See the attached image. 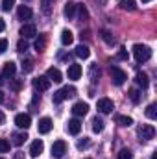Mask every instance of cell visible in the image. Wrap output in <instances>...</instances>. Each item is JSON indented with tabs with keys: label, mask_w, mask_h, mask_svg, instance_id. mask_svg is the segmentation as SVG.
<instances>
[{
	"label": "cell",
	"mask_w": 157,
	"mask_h": 159,
	"mask_svg": "<svg viewBox=\"0 0 157 159\" xmlns=\"http://www.w3.org/2000/svg\"><path fill=\"white\" fill-rule=\"evenodd\" d=\"M133 56H135L137 63H146L152 57V48L146 46V44H135L133 46Z\"/></svg>",
	"instance_id": "6da1fadb"
},
{
	"label": "cell",
	"mask_w": 157,
	"mask_h": 159,
	"mask_svg": "<svg viewBox=\"0 0 157 159\" xmlns=\"http://www.w3.org/2000/svg\"><path fill=\"white\" fill-rule=\"evenodd\" d=\"M52 4H54V0H41V9H43L44 15H50V11H52Z\"/></svg>",
	"instance_id": "4316f807"
},
{
	"label": "cell",
	"mask_w": 157,
	"mask_h": 159,
	"mask_svg": "<svg viewBox=\"0 0 157 159\" xmlns=\"http://www.w3.org/2000/svg\"><path fill=\"white\" fill-rule=\"evenodd\" d=\"M76 9H78V13H79V19L81 20H87L89 19V11H87V7L81 4V6H76Z\"/></svg>",
	"instance_id": "1f68e13d"
},
{
	"label": "cell",
	"mask_w": 157,
	"mask_h": 159,
	"mask_svg": "<svg viewBox=\"0 0 157 159\" xmlns=\"http://www.w3.org/2000/svg\"><path fill=\"white\" fill-rule=\"evenodd\" d=\"M0 159H4V157H0Z\"/></svg>",
	"instance_id": "f907efd6"
},
{
	"label": "cell",
	"mask_w": 157,
	"mask_h": 159,
	"mask_svg": "<svg viewBox=\"0 0 157 159\" xmlns=\"http://www.w3.org/2000/svg\"><path fill=\"white\" fill-rule=\"evenodd\" d=\"M76 87H63V89H59V91H56L54 93V96H52V100H54V104H61L63 100H67V98H72V96H76Z\"/></svg>",
	"instance_id": "7a4b0ae2"
},
{
	"label": "cell",
	"mask_w": 157,
	"mask_h": 159,
	"mask_svg": "<svg viewBox=\"0 0 157 159\" xmlns=\"http://www.w3.org/2000/svg\"><path fill=\"white\" fill-rule=\"evenodd\" d=\"M4 28H6V22H4V19L0 17V32H4Z\"/></svg>",
	"instance_id": "b9f144b4"
},
{
	"label": "cell",
	"mask_w": 157,
	"mask_h": 159,
	"mask_svg": "<svg viewBox=\"0 0 157 159\" xmlns=\"http://www.w3.org/2000/svg\"><path fill=\"white\" fill-rule=\"evenodd\" d=\"M148 2H152V0H142V4H148Z\"/></svg>",
	"instance_id": "bcb514c9"
},
{
	"label": "cell",
	"mask_w": 157,
	"mask_h": 159,
	"mask_svg": "<svg viewBox=\"0 0 157 159\" xmlns=\"http://www.w3.org/2000/svg\"><path fill=\"white\" fill-rule=\"evenodd\" d=\"M102 39L105 41V43H107V44H113V43H115V39H113V37H111V34H109V32H105V30H104V32H102Z\"/></svg>",
	"instance_id": "f35d334b"
},
{
	"label": "cell",
	"mask_w": 157,
	"mask_h": 159,
	"mask_svg": "<svg viewBox=\"0 0 157 159\" xmlns=\"http://www.w3.org/2000/svg\"><path fill=\"white\" fill-rule=\"evenodd\" d=\"M13 6H15V0H2V11H9L13 9Z\"/></svg>",
	"instance_id": "e575fe53"
},
{
	"label": "cell",
	"mask_w": 157,
	"mask_h": 159,
	"mask_svg": "<svg viewBox=\"0 0 157 159\" xmlns=\"http://www.w3.org/2000/svg\"><path fill=\"white\" fill-rule=\"evenodd\" d=\"M32 70H34V59H32V57H26V59L22 61V72L28 74V72H32Z\"/></svg>",
	"instance_id": "484cf974"
},
{
	"label": "cell",
	"mask_w": 157,
	"mask_h": 159,
	"mask_svg": "<svg viewBox=\"0 0 157 159\" xmlns=\"http://www.w3.org/2000/svg\"><path fill=\"white\" fill-rule=\"evenodd\" d=\"M135 81H137V85H141L142 89H146V87L150 85V80H148V74H146V72H137Z\"/></svg>",
	"instance_id": "d6986e66"
},
{
	"label": "cell",
	"mask_w": 157,
	"mask_h": 159,
	"mask_svg": "<svg viewBox=\"0 0 157 159\" xmlns=\"http://www.w3.org/2000/svg\"><path fill=\"white\" fill-rule=\"evenodd\" d=\"M91 146V141L87 137H83V141H78V150H83V148H89Z\"/></svg>",
	"instance_id": "74e56055"
},
{
	"label": "cell",
	"mask_w": 157,
	"mask_h": 159,
	"mask_svg": "<svg viewBox=\"0 0 157 159\" xmlns=\"http://www.w3.org/2000/svg\"><path fill=\"white\" fill-rule=\"evenodd\" d=\"M65 152H67V143H65V141H56V143L52 144V157L61 159L65 156Z\"/></svg>",
	"instance_id": "5b68a950"
},
{
	"label": "cell",
	"mask_w": 157,
	"mask_h": 159,
	"mask_svg": "<svg viewBox=\"0 0 157 159\" xmlns=\"http://www.w3.org/2000/svg\"><path fill=\"white\" fill-rule=\"evenodd\" d=\"M117 122L120 126H131L133 124V119L128 117V115H117Z\"/></svg>",
	"instance_id": "83f0119b"
},
{
	"label": "cell",
	"mask_w": 157,
	"mask_h": 159,
	"mask_svg": "<svg viewBox=\"0 0 157 159\" xmlns=\"http://www.w3.org/2000/svg\"><path fill=\"white\" fill-rule=\"evenodd\" d=\"M120 7L124 11H135L137 9V4H135V0H122L120 2Z\"/></svg>",
	"instance_id": "d4e9b609"
},
{
	"label": "cell",
	"mask_w": 157,
	"mask_h": 159,
	"mask_svg": "<svg viewBox=\"0 0 157 159\" xmlns=\"http://www.w3.org/2000/svg\"><path fill=\"white\" fill-rule=\"evenodd\" d=\"M109 72H111V78H113V83L115 85H124V81L128 80V74L122 70V69H118V67H113L111 65V69H109Z\"/></svg>",
	"instance_id": "277c9868"
},
{
	"label": "cell",
	"mask_w": 157,
	"mask_h": 159,
	"mask_svg": "<svg viewBox=\"0 0 157 159\" xmlns=\"http://www.w3.org/2000/svg\"><path fill=\"white\" fill-rule=\"evenodd\" d=\"M129 100H131L133 104H139V102H141V93H139V89H129Z\"/></svg>",
	"instance_id": "4dcf8cb0"
},
{
	"label": "cell",
	"mask_w": 157,
	"mask_h": 159,
	"mask_svg": "<svg viewBox=\"0 0 157 159\" xmlns=\"http://www.w3.org/2000/svg\"><path fill=\"white\" fill-rule=\"evenodd\" d=\"M9 89L15 91V93H19L22 89V80H9Z\"/></svg>",
	"instance_id": "f546056e"
},
{
	"label": "cell",
	"mask_w": 157,
	"mask_h": 159,
	"mask_svg": "<svg viewBox=\"0 0 157 159\" xmlns=\"http://www.w3.org/2000/svg\"><path fill=\"white\" fill-rule=\"evenodd\" d=\"M76 56H78V57H81V59H87V57L91 56L89 46H87V44H78V46H76Z\"/></svg>",
	"instance_id": "ffe728a7"
},
{
	"label": "cell",
	"mask_w": 157,
	"mask_h": 159,
	"mask_svg": "<svg viewBox=\"0 0 157 159\" xmlns=\"http://www.w3.org/2000/svg\"><path fill=\"white\" fill-rule=\"evenodd\" d=\"M87 111H89V104H85V102H76V104L72 106V113H74V117H85Z\"/></svg>",
	"instance_id": "30bf717a"
},
{
	"label": "cell",
	"mask_w": 157,
	"mask_h": 159,
	"mask_svg": "<svg viewBox=\"0 0 157 159\" xmlns=\"http://www.w3.org/2000/svg\"><path fill=\"white\" fill-rule=\"evenodd\" d=\"M146 117H148V119H152V120L157 119V106H155V104H150V106L146 107Z\"/></svg>",
	"instance_id": "f1b7e54d"
},
{
	"label": "cell",
	"mask_w": 157,
	"mask_h": 159,
	"mask_svg": "<svg viewBox=\"0 0 157 159\" xmlns=\"http://www.w3.org/2000/svg\"><path fill=\"white\" fill-rule=\"evenodd\" d=\"M26 139H28V135H26V133H15L11 143H13L15 146H22V144L26 143Z\"/></svg>",
	"instance_id": "cb8c5ba5"
},
{
	"label": "cell",
	"mask_w": 157,
	"mask_h": 159,
	"mask_svg": "<svg viewBox=\"0 0 157 159\" xmlns=\"http://www.w3.org/2000/svg\"><path fill=\"white\" fill-rule=\"evenodd\" d=\"M22 2H30V0H22Z\"/></svg>",
	"instance_id": "681fc988"
},
{
	"label": "cell",
	"mask_w": 157,
	"mask_h": 159,
	"mask_svg": "<svg viewBox=\"0 0 157 159\" xmlns=\"http://www.w3.org/2000/svg\"><path fill=\"white\" fill-rule=\"evenodd\" d=\"M7 50V41L6 39H0V54H4Z\"/></svg>",
	"instance_id": "60d3db41"
},
{
	"label": "cell",
	"mask_w": 157,
	"mask_h": 159,
	"mask_svg": "<svg viewBox=\"0 0 157 159\" xmlns=\"http://www.w3.org/2000/svg\"><path fill=\"white\" fill-rule=\"evenodd\" d=\"M15 72H17V65H15L13 61H7V63L4 65L2 76H4V78H13V76H15Z\"/></svg>",
	"instance_id": "9a60e30c"
},
{
	"label": "cell",
	"mask_w": 157,
	"mask_h": 159,
	"mask_svg": "<svg viewBox=\"0 0 157 159\" xmlns=\"http://www.w3.org/2000/svg\"><path fill=\"white\" fill-rule=\"evenodd\" d=\"M43 150H44V143H43L41 139H37V141H34L32 146H30V156H32V157H37V156L43 154Z\"/></svg>",
	"instance_id": "7c38bea8"
},
{
	"label": "cell",
	"mask_w": 157,
	"mask_h": 159,
	"mask_svg": "<svg viewBox=\"0 0 157 159\" xmlns=\"http://www.w3.org/2000/svg\"><path fill=\"white\" fill-rule=\"evenodd\" d=\"M52 129V119L50 117H43V119L39 120V133H48Z\"/></svg>",
	"instance_id": "2e32d148"
},
{
	"label": "cell",
	"mask_w": 157,
	"mask_h": 159,
	"mask_svg": "<svg viewBox=\"0 0 157 159\" xmlns=\"http://www.w3.org/2000/svg\"><path fill=\"white\" fill-rule=\"evenodd\" d=\"M46 78L50 80V81H54V83H61V81H63V74H61L59 69L50 67V69L46 70Z\"/></svg>",
	"instance_id": "9c48e42d"
},
{
	"label": "cell",
	"mask_w": 157,
	"mask_h": 159,
	"mask_svg": "<svg viewBox=\"0 0 157 159\" xmlns=\"http://www.w3.org/2000/svg\"><path fill=\"white\" fill-rule=\"evenodd\" d=\"M96 106H98V111H100V113H104V115H107V113H111V111L115 109L113 100H109V98H100Z\"/></svg>",
	"instance_id": "52a82bcc"
},
{
	"label": "cell",
	"mask_w": 157,
	"mask_h": 159,
	"mask_svg": "<svg viewBox=\"0 0 157 159\" xmlns=\"http://www.w3.org/2000/svg\"><path fill=\"white\" fill-rule=\"evenodd\" d=\"M67 129H69V133H70V135H78L79 131H81V122H79L78 119L69 120V126H67Z\"/></svg>",
	"instance_id": "e0dca14e"
},
{
	"label": "cell",
	"mask_w": 157,
	"mask_h": 159,
	"mask_svg": "<svg viewBox=\"0 0 157 159\" xmlns=\"http://www.w3.org/2000/svg\"><path fill=\"white\" fill-rule=\"evenodd\" d=\"M19 35H20L22 39H32V37L37 35V28H35L34 24H24V26L19 30Z\"/></svg>",
	"instance_id": "8992f818"
},
{
	"label": "cell",
	"mask_w": 157,
	"mask_h": 159,
	"mask_svg": "<svg viewBox=\"0 0 157 159\" xmlns=\"http://www.w3.org/2000/svg\"><path fill=\"white\" fill-rule=\"evenodd\" d=\"M15 124H17L19 128H22V129H28V128L32 126V117H30L28 113H19V115L15 117Z\"/></svg>",
	"instance_id": "ba28073f"
},
{
	"label": "cell",
	"mask_w": 157,
	"mask_h": 159,
	"mask_svg": "<svg viewBox=\"0 0 157 159\" xmlns=\"http://www.w3.org/2000/svg\"><path fill=\"white\" fill-rule=\"evenodd\" d=\"M117 57L118 59H128V50H126V48H120V52H118Z\"/></svg>",
	"instance_id": "ab89813d"
},
{
	"label": "cell",
	"mask_w": 157,
	"mask_h": 159,
	"mask_svg": "<svg viewBox=\"0 0 157 159\" xmlns=\"http://www.w3.org/2000/svg\"><path fill=\"white\" fill-rule=\"evenodd\" d=\"M9 152V141L7 139H0V154Z\"/></svg>",
	"instance_id": "d590c367"
},
{
	"label": "cell",
	"mask_w": 157,
	"mask_h": 159,
	"mask_svg": "<svg viewBox=\"0 0 157 159\" xmlns=\"http://www.w3.org/2000/svg\"><path fill=\"white\" fill-rule=\"evenodd\" d=\"M50 80L46 78V76H39V78L34 80V87L37 89V91H48L50 89Z\"/></svg>",
	"instance_id": "8fae6325"
},
{
	"label": "cell",
	"mask_w": 157,
	"mask_h": 159,
	"mask_svg": "<svg viewBox=\"0 0 157 159\" xmlns=\"http://www.w3.org/2000/svg\"><path fill=\"white\" fill-rule=\"evenodd\" d=\"M46 43H48V37H46L44 34H43V35H39V37H37V41H35V50H37V52H43V50L46 48Z\"/></svg>",
	"instance_id": "7402d4cb"
},
{
	"label": "cell",
	"mask_w": 157,
	"mask_h": 159,
	"mask_svg": "<svg viewBox=\"0 0 157 159\" xmlns=\"http://www.w3.org/2000/svg\"><path fill=\"white\" fill-rule=\"evenodd\" d=\"M92 131L94 133H102L104 131V120L100 119V117H94L92 119Z\"/></svg>",
	"instance_id": "603a6c76"
},
{
	"label": "cell",
	"mask_w": 157,
	"mask_h": 159,
	"mask_svg": "<svg viewBox=\"0 0 157 159\" xmlns=\"http://www.w3.org/2000/svg\"><path fill=\"white\" fill-rule=\"evenodd\" d=\"M17 159H22V156H20V154H19V156H17Z\"/></svg>",
	"instance_id": "c3c4849f"
},
{
	"label": "cell",
	"mask_w": 157,
	"mask_h": 159,
	"mask_svg": "<svg viewBox=\"0 0 157 159\" xmlns=\"http://www.w3.org/2000/svg\"><path fill=\"white\" fill-rule=\"evenodd\" d=\"M63 15H65L67 19H72V17L76 15V4H74V2H67L65 7H63Z\"/></svg>",
	"instance_id": "ac0fdd59"
},
{
	"label": "cell",
	"mask_w": 157,
	"mask_h": 159,
	"mask_svg": "<svg viewBox=\"0 0 157 159\" xmlns=\"http://www.w3.org/2000/svg\"><path fill=\"white\" fill-rule=\"evenodd\" d=\"M118 159H133V154H131V150H128V148L120 150V154H118Z\"/></svg>",
	"instance_id": "8d00e7d4"
},
{
	"label": "cell",
	"mask_w": 157,
	"mask_h": 159,
	"mask_svg": "<svg viewBox=\"0 0 157 159\" xmlns=\"http://www.w3.org/2000/svg\"><path fill=\"white\" fill-rule=\"evenodd\" d=\"M17 15H19V19H20V20H30L34 13H32L30 6H24V4H22V6H19V9H17Z\"/></svg>",
	"instance_id": "5bb4252c"
},
{
	"label": "cell",
	"mask_w": 157,
	"mask_h": 159,
	"mask_svg": "<svg viewBox=\"0 0 157 159\" xmlns=\"http://www.w3.org/2000/svg\"><path fill=\"white\" fill-rule=\"evenodd\" d=\"M4 120H6V117H4V113L0 111V124H4Z\"/></svg>",
	"instance_id": "7bdbcfd3"
},
{
	"label": "cell",
	"mask_w": 157,
	"mask_h": 159,
	"mask_svg": "<svg viewBox=\"0 0 157 159\" xmlns=\"http://www.w3.org/2000/svg\"><path fill=\"white\" fill-rule=\"evenodd\" d=\"M152 159H157V152H155V154H154V156H152Z\"/></svg>",
	"instance_id": "7dc6e473"
},
{
	"label": "cell",
	"mask_w": 157,
	"mask_h": 159,
	"mask_svg": "<svg viewBox=\"0 0 157 159\" xmlns=\"http://www.w3.org/2000/svg\"><path fill=\"white\" fill-rule=\"evenodd\" d=\"M89 76L92 81H96L98 76H100V69H98V65H91V70H89Z\"/></svg>",
	"instance_id": "d6a6232c"
},
{
	"label": "cell",
	"mask_w": 157,
	"mask_h": 159,
	"mask_svg": "<svg viewBox=\"0 0 157 159\" xmlns=\"http://www.w3.org/2000/svg\"><path fill=\"white\" fill-rule=\"evenodd\" d=\"M67 74H69V80H79V76H81V65H78V63H70Z\"/></svg>",
	"instance_id": "4fadbf2b"
},
{
	"label": "cell",
	"mask_w": 157,
	"mask_h": 159,
	"mask_svg": "<svg viewBox=\"0 0 157 159\" xmlns=\"http://www.w3.org/2000/svg\"><path fill=\"white\" fill-rule=\"evenodd\" d=\"M137 135H139L141 141H150V139L155 137V128L150 126V124H142V126L137 129Z\"/></svg>",
	"instance_id": "3957f363"
},
{
	"label": "cell",
	"mask_w": 157,
	"mask_h": 159,
	"mask_svg": "<svg viewBox=\"0 0 157 159\" xmlns=\"http://www.w3.org/2000/svg\"><path fill=\"white\" fill-rule=\"evenodd\" d=\"M72 41H74V35H72L70 30H63V32H61V43H63L65 46L72 44Z\"/></svg>",
	"instance_id": "44dd1931"
},
{
	"label": "cell",
	"mask_w": 157,
	"mask_h": 159,
	"mask_svg": "<svg viewBox=\"0 0 157 159\" xmlns=\"http://www.w3.org/2000/svg\"><path fill=\"white\" fill-rule=\"evenodd\" d=\"M28 48H30V44H28V41H26V39H20L19 43H17V50H19V52H22V54H24Z\"/></svg>",
	"instance_id": "836d02e7"
},
{
	"label": "cell",
	"mask_w": 157,
	"mask_h": 159,
	"mask_svg": "<svg viewBox=\"0 0 157 159\" xmlns=\"http://www.w3.org/2000/svg\"><path fill=\"white\" fill-rule=\"evenodd\" d=\"M0 85H4V76L0 74Z\"/></svg>",
	"instance_id": "f6af8a7d"
},
{
	"label": "cell",
	"mask_w": 157,
	"mask_h": 159,
	"mask_svg": "<svg viewBox=\"0 0 157 159\" xmlns=\"http://www.w3.org/2000/svg\"><path fill=\"white\" fill-rule=\"evenodd\" d=\"M2 102H4V93L0 91V104H2Z\"/></svg>",
	"instance_id": "ee69618b"
}]
</instances>
